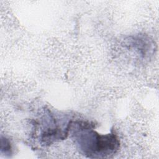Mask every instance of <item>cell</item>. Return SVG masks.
<instances>
[{"label": "cell", "instance_id": "obj_1", "mask_svg": "<svg viewBox=\"0 0 159 159\" xmlns=\"http://www.w3.org/2000/svg\"><path fill=\"white\" fill-rule=\"evenodd\" d=\"M93 128L94 125L89 122H70L69 132L80 152L91 158H106L116 153L120 145L116 134L102 135Z\"/></svg>", "mask_w": 159, "mask_h": 159}, {"label": "cell", "instance_id": "obj_2", "mask_svg": "<svg viewBox=\"0 0 159 159\" xmlns=\"http://www.w3.org/2000/svg\"><path fill=\"white\" fill-rule=\"evenodd\" d=\"M132 40L134 47L143 57L148 56L154 50L153 43L147 37L141 36Z\"/></svg>", "mask_w": 159, "mask_h": 159}, {"label": "cell", "instance_id": "obj_3", "mask_svg": "<svg viewBox=\"0 0 159 159\" xmlns=\"http://www.w3.org/2000/svg\"><path fill=\"white\" fill-rule=\"evenodd\" d=\"M1 153L5 155H10L12 153L11 143L7 139L1 136Z\"/></svg>", "mask_w": 159, "mask_h": 159}]
</instances>
